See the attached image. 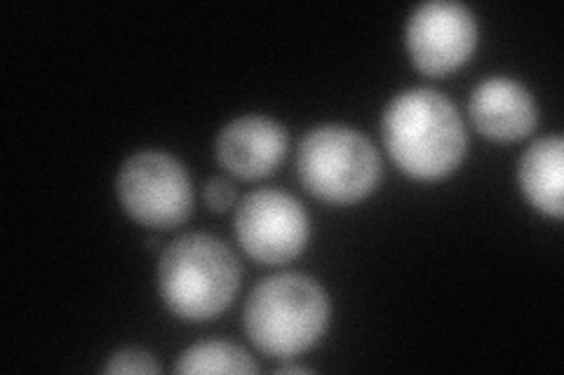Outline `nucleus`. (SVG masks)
<instances>
[{
	"label": "nucleus",
	"mask_w": 564,
	"mask_h": 375,
	"mask_svg": "<svg viewBox=\"0 0 564 375\" xmlns=\"http://www.w3.org/2000/svg\"><path fill=\"white\" fill-rule=\"evenodd\" d=\"M383 144L395 165L416 178L454 172L466 155V128L456 106L429 87L398 95L381 120Z\"/></svg>",
	"instance_id": "nucleus-1"
},
{
	"label": "nucleus",
	"mask_w": 564,
	"mask_h": 375,
	"mask_svg": "<svg viewBox=\"0 0 564 375\" xmlns=\"http://www.w3.org/2000/svg\"><path fill=\"white\" fill-rule=\"evenodd\" d=\"M158 287L176 317L188 321L212 319L231 306L240 287V265L219 238L188 232L163 252Z\"/></svg>",
	"instance_id": "nucleus-2"
},
{
	"label": "nucleus",
	"mask_w": 564,
	"mask_h": 375,
	"mask_svg": "<svg viewBox=\"0 0 564 375\" xmlns=\"http://www.w3.org/2000/svg\"><path fill=\"white\" fill-rule=\"evenodd\" d=\"M242 317L247 335L263 354L294 356L321 341L329 321V300L315 279L282 273L257 284Z\"/></svg>",
	"instance_id": "nucleus-3"
},
{
	"label": "nucleus",
	"mask_w": 564,
	"mask_h": 375,
	"mask_svg": "<svg viewBox=\"0 0 564 375\" xmlns=\"http://www.w3.org/2000/svg\"><path fill=\"white\" fill-rule=\"evenodd\" d=\"M296 169L315 198L350 205L372 192L381 163L375 144L362 132L344 124H323L304 136Z\"/></svg>",
	"instance_id": "nucleus-4"
},
{
	"label": "nucleus",
	"mask_w": 564,
	"mask_h": 375,
	"mask_svg": "<svg viewBox=\"0 0 564 375\" xmlns=\"http://www.w3.org/2000/svg\"><path fill=\"white\" fill-rule=\"evenodd\" d=\"M118 198L130 217L151 228H176L193 209V186L180 159L141 151L118 172Z\"/></svg>",
	"instance_id": "nucleus-5"
},
{
	"label": "nucleus",
	"mask_w": 564,
	"mask_h": 375,
	"mask_svg": "<svg viewBox=\"0 0 564 375\" xmlns=\"http://www.w3.org/2000/svg\"><path fill=\"white\" fill-rule=\"evenodd\" d=\"M242 249L261 263H288L308 242V213L290 192L261 188L247 195L236 211Z\"/></svg>",
	"instance_id": "nucleus-6"
},
{
	"label": "nucleus",
	"mask_w": 564,
	"mask_h": 375,
	"mask_svg": "<svg viewBox=\"0 0 564 375\" xmlns=\"http://www.w3.org/2000/svg\"><path fill=\"white\" fill-rule=\"evenodd\" d=\"M478 43L475 14L454 0L421 3L408 24V47L412 62L429 76H443L462 66Z\"/></svg>",
	"instance_id": "nucleus-7"
},
{
	"label": "nucleus",
	"mask_w": 564,
	"mask_h": 375,
	"mask_svg": "<svg viewBox=\"0 0 564 375\" xmlns=\"http://www.w3.org/2000/svg\"><path fill=\"white\" fill-rule=\"evenodd\" d=\"M285 151V128L263 115H245L228 122L217 139L219 163L242 178L271 174Z\"/></svg>",
	"instance_id": "nucleus-8"
},
{
	"label": "nucleus",
	"mask_w": 564,
	"mask_h": 375,
	"mask_svg": "<svg viewBox=\"0 0 564 375\" xmlns=\"http://www.w3.org/2000/svg\"><path fill=\"white\" fill-rule=\"evenodd\" d=\"M470 118L485 136L497 141L522 139L534 130L536 103L529 89L510 78H489L475 87L468 101Z\"/></svg>",
	"instance_id": "nucleus-9"
},
{
	"label": "nucleus",
	"mask_w": 564,
	"mask_h": 375,
	"mask_svg": "<svg viewBox=\"0 0 564 375\" xmlns=\"http://www.w3.org/2000/svg\"><path fill=\"white\" fill-rule=\"evenodd\" d=\"M520 186L539 211L562 217L564 141L560 136H543L527 148L520 159Z\"/></svg>",
	"instance_id": "nucleus-10"
},
{
	"label": "nucleus",
	"mask_w": 564,
	"mask_h": 375,
	"mask_svg": "<svg viewBox=\"0 0 564 375\" xmlns=\"http://www.w3.org/2000/svg\"><path fill=\"white\" fill-rule=\"evenodd\" d=\"M176 373H257L259 366L242 348L226 341H203L182 352Z\"/></svg>",
	"instance_id": "nucleus-11"
},
{
	"label": "nucleus",
	"mask_w": 564,
	"mask_h": 375,
	"mask_svg": "<svg viewBox=\"0 0 564 375\" xmlns=\"http://www.w3.org/2000/svg\"><path fill=\"white\" fill-rule=\"evenodd\" d=\"M106 373H161V364L144 350H120L111 354Z\"/></svg>",
	"instance_id": "nucleus-12"
},
{
	"label": "nucleus",
	"mask_w": 564,
	"mask_h": 375,
	"mask_svg": "<svg viewBox=\"0 0 564 375\" xmlns=\"http://www.w3.org/2000/svg\"><path fill=\"white\" fill-rule=\"evenodd\" d=\"M205 198L212 209L224 211L236 202V186L231 181H226V178H221V176H215L205 186Z\"/></svg>",
	"instance_id": "nucleus-13"
},
{
	"label": "nucleus",
	"mask_w": 564,
	"mask_h": 375,
	"mask_svg": "<svg viewBox=\"0 0 564 375\" xmlns=\"http://www.w3.org/2000/svg\"><path fill=\"white\" fill-rule=\"evenodd\" d=\"M275 373H311V368H306V366H280Z\"/></svg>",
	"instance_id": "nucleus-14"
}]
</instances>
